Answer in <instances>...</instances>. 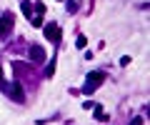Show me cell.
Listing matches in <instances>:
<instances>
[{
  "label": "cell",
  "instance_id": "obj_1",
  "mask_svg": "<svg viewBox=\"0 0 150 125\" xmlns=\"http://www.w3.org/2000/svg\"><path fill=\"white\" fill-rule=\"evenodd\" d=\"M103 83H105V73H90V75H88V80H85V88H83V93H93L95 90V88H100Z\"/></svg>",
  "mask_w": 150,
  "mask_h": 125
},
{
  "label": "cell",
  "instance_id": "obj_2",
  "mask_svg": "<svg viewBox=\"0 0 150 125\" xmlns=\"http://www.w3.org/2000/svg\"><path fill=\"white\" fill-rule=\"evenodd\" d=\"M13 23H15L13 13H3L0 15V38H8L13 33Z\"/></svg>",
  "mask_w": 150,
  "mask_h": 125
},
{
  "label": "cell",
  "instance_id": "obj_3",
  "mask_svg": "<svg viewBox=\"0 0 150 125\" xmlns=\"http://www.w3.org/2000/svg\"><path fill=\"white\" fill-rule=\"evenodd\" d=\"M43 33L48 40H58L60 38V28L55 25V23H48V25H43Z\"/></svg>",
  "mask_w": 150,
  "mask_h": 125
},
{
  "label": "cell",
  "instance_id": "obj_4",
  "mask_svg": "<svg viewBox=\"0 0 150 125\" xmlns=\"http://www.w3.org/2000/svg\"><path fill=\"white\" fill-rule=\"evenodd\" d=\"M30 60H33V63H43V60H45V50L40 48V45H33V48H30Z\"/></svg>",
  "mask_w": 150,
  "mask_h": 125
},
{
  "label": "cell",
  "instance_id": "obj_5",
  "mask_svg": "<svg viewBox=\"0 0 150 125\" xmlns=\"http://www.w3.org/2000/svg\"><path fill=\"white\" fill-rule=\"evenodd\" d=\"M13 85H15V88H10V95H13V98L18 100V103H23V100H25V95H23L20 85H18V83H13Z\"/></svg>",
  "mask_w": 150,
  "mask_h": 125
},
{
  "label": "cell",
  "instance_id": "obj_6",
  "mask_svg": "<svg viewBox=\"0 0 150 125\" xmlns=\"http://www.w3.org/2000/svg\"><path fill=\"white\" fill-rule=\"evenodd\" d=\"M55 65H58V63H55V58H53V60H50V65L45 68V78H53L55 75Z\"/></svg>",
  "mask_w": 150,
  "mask_h": 125
},
{
  "label": "cell",
  "instance_id": "obj_7",
  "mask_svg": "<svg viewBox=\"0 0 150 125\" xmlns=\"http://www.w3.org/2000/svg\"><path fill=\"white\" fill-rule=\"evenodd\" d=\"M23 13H25L28 18H33V3H23Z\"/></svg>",
  "mask_w": 150,
  "mask_h": 125
},
{
  "label": "cell",
  "instance_id": "obj_8",
  "mask_svg": "<svg viewBox=\"0 0 150 125\" xmlns=\"http://www.w3.org/2000/svg\"><path fill=\"white\" fill-rule=\"evenodd\" d=\"M88 45V38L85 35H78V45H75V48H85Z\"/></svg>",
  "mask_w": 150,
  "mask_h": 125
},
{
  "label": "cell",
  "instance_id": "obj_9",
  "mask_svg": "<svg viewBox=\"0 0 150 125\" xmlns=\"http://www.w3.org/2000/svg\"><path fill=\"white\" fill-rule=\"evenodd\" d=\"M30 20H33V25H38V28L43 25V15H35V18H30Z\"/></svg>",
  "mask_w": 150,
  "mask_h": 125
},
{
  "label": "cell",
  "instance_id": "obj_10",
  "mask_svg": "<svg viewBox=\"0 0 150 125\" xmlns=\"http://www.w3.org/2000/svg\"><path fill=\"white\" fill-rule=\"evenodd\" d=\"M35 13H38V15H43V13H45V5H43V3H35Z\"/></svg>",
  "mask_w": 150,
  "mask_h": 125
},
{
  "label": "cell",
  "instance_id": "obj_11",
  "mask_svg": "<svg viewBox=\"0 0 150 125\" xmlns=\"http://www.w3.org/2000/svg\"><path fill=\"white\" fill-rule=\"evenodd\" d=\"M130 125H143V118H135V120H133Z\"/></svg>",
  "mask_w": 150,
  "mask_h": 125
},
{
  "label": "cell",
  "instance_id": "obj_12",
  "mask_svg": "<svg viewBox=\"0 0 150 125\" xmlns=\"http://www.w3.org/2000/svg\"><path fill=\"white\" fill-rule=\"evenodd\" d=\"M0 85H5V83H3V68H0Z\"/></svg>",
  "mask_w": 150,
  "mask_h": 125
}]
</instances>
